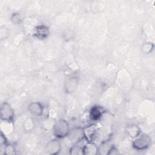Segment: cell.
Wrapping results in <instances>:
<instances>
[{
  "label": "cell",
  "mask_w": 155,
  "mask_h": 155,
  "mask_svg": "<svg viewBox=\"0 0 155 155\" xmlns=\"http://www.w3.org/2000/svg\"><path fill=\"white\" fill-rule=\"evenodd\" d=\"M10 21L14 25H19L22 22V17L19 13L15 12L11 15Z\"/></svg>",
  "instance_id": "14"
},
{
  "label": "cell",
  "mask_w": 155,
  "mask_h": 155,
  "mask_svg": "<svg viewBox=\"0 0 155 155\" xmlns=\"http://www.w3.org/2000/svg\"><path fill=\"white\" fill-rule=\"evenodd\" d=\"M33 36L41 40L47 39L50 35L49 27L45 25H37L33 30Z\"/></svg>",
  "instance_id": "6"
},
{
  "label": "cell",
  "mask_w": 155,
  "mask_h": 155,
  "mask_svg": "<svg viewBox=\"0 0 155 155\" xmlns=\"http://www.w3.org/2000/svg\"><path fill=\"white\" fill-rule=\"evenodd\" d=\"M84 147L78 143L74 144L70 149V154L71 155H82L84 154Z\"/></svg>",
  "instance_id": "13"
},
{
  "label": "cell",
  "mask_w": 155,
  "mask_h": 155,
  "mask_svg": "<svg viewBox=\"0 0 155 155\" xmlns=\"http://www.w3.org/2000/svg\"><path fill=\"white\" fill-rule=\"evenodd\" d=\"M79 84V78L76 76H67L64 81L63 88L64 91L67 94L74 93L78 88Z\"/></svg>",
  "instance_id": "3"
},
{
  "label": "cell",
  "mask_w": 155,
  "mask_h": 155,
  "mask_svg": "<svg viewBox=\"0 0 155 155\" xmlns=\"http://www.w3.org/2000/svg\"><path fill=\"white\" fill-rule=\"evenodd\" d=\"M73 35V31L70 30H68L67 31H65V32L63 34L64 39H67V41L72 39Z\"/></svg>",
  "instance_id": "18"
},
{
  "label": "cell",
  "mask_w": 155,
  "mask_h": 155,
  "mask_svg": "<svg viewBox=\"0 0 155 155\" xmlns=\"http://www.w3.org/2000/svg\"><path fill=\"white\" fill-rule=\"evenodd\" d=\"M126 131L128 136L132 138H136L141 134L140 128L136 125H131L127 127Z\"/></svg>",
  "instance_id": "10"
},
{
  "label": "cell",
  "mask_w": 155,
  "mask_h": 155,
  "mask_svg": "<svg viewBox=\"0 0 155 155\" xmlns=\"http://www.w3.org/2000/svg\"><path fill=\"white\" fill-rule=\"evenodd\" d=\"M0 113L1 120L8 123H11L13 121L15 113L13 108L7 102H4L1 104Z\"/></svg>",
  "instance_id": "4"
},
{
  "label": "cell",
  "mask_w": 155,
  "mask_h": 155,
  "mask_svg": "<svg viewBox=\"0 0 155 155\" xmlns=\"http://www.w3.org/2000/svg\"><path fill=\"white\" fill-rule=\"evenodd\" d=\"M67 137L73 144H76L81 140L85 137L84 128L79 127L74 128L71 130H70Z\"/></svg>",
  "instance_id": "7"
},
{
  "label": "cell",
  "mask_w": 155,
  "mask_h": 155,
  "mask_svg": "<svg viewBox=\"0 0 155 155\" xmlns=\"http://www.w3.org/2000/svg\"><path fill=\"white\" fill-rule=\"evenodd\" d=\"M69 131V124L66 120L63 119L57 120L53 127V133L58 139L67 137Z\"/></svg>",
  "instance_id": "1"
},
{
  "label": "cell",
  "mask_w": 155,
  "mask_h": 155,
  "mask_svg": "<svg viewBox=\"0 0 155 155\" xmlns=\"http://www.w3.org/2000/svg\"><path fill=\"white\" fill-rule=\"evenodd\" d=\"M120 153L119 152V150L113 145H112L110 148L109 149L108 153L107 154L108 155H116L119 154Z\"/></svg>",
  "instance_id": "19"
},
{
  "label": "cell",
  "mask_w": 155,
  "mask_h": 155,
  "mask_svg": "<svg viewBox=\"0 0 155 155\" xmlns=\"http://www.w3.org/2000/svg\"><path fill=\"white\" fill-rule=\"evenodd\" d=\"M99 154V148L91 141H88L84 147V154L94 155Z\"/></svg>",
  "instance_id": "9"
},
{
  "label": "cell",
  "mask_w": 155,
  "mask_h": 155,
  "mask_svg": "<svg viewBox=\"0 0 155 155\" xmlns=\"http://www.w3.org/2000/svg\"><path fill=\"white\" fill-rule=\"evenodd\" d=\"M3 154L6 155H13L16 154V148L13 144L7 143L3 150Z\"/></svg>",
  "instance_id": "16"
},
{
  "label": "cell",
  "mask_w": 155,
  "mask_h": 155,
  "mask_svg": "<svg viewBox=\"0 0 155 155\" xmlns=\"http://www.w3.org/2000/svg\"><path fill=\"white\" fill-rule=\"evenodd\" d=\"M154 45L153 42H145L142 46V51L145 54H149L154 50Z\"/></svg>",
  "instance_id": "15"
},
{
  "label": "cell",
  "mask_w": 155,
  "mask_h": 155,
  "mask_svg": "<svg viewBox=\"0 0 155 155\" xmlns=\"http://www.w3.org/2000/svg\"><path fill=\"white\" fill-rule=\"evenodd\" d=\"M104 111L102 107L99 106L93 107L90 111V117L93 120H98L102 115Z\"/></svg>",
  "instance_id": "11"
},
{
  "label": "cell",
  "mask_w": 155,
  "mask_h": 155,
  "mask_svg": "<svg viewBox=\"0 0 155 155\" xmlns=\"http://www.w3.org/2000/svg\"><path fill=\"white\" fill-rule=\"evenodd\" d=\"M8 143L7 139L5 136V134L1 132V136H0V144H1V150H2L5 147V146ZM3 151V150H2Z\"/></svg>",
  "instance_id": "17"
},
{
  "label": "cell",
  "mask_w": 155,
  "mask_h": 155,
  "mask_svg": "<svg viewBox=\"0 0 155 155\" xmlns=\"http://www.w3.org/2000/svg\"><path fill=\"white\" fill-rule=\"evenodd\" d=\"M61 150V143L59 139L56 138L50 140L45 146V151L50 155H56Z\"/></svg>",
  "instance_id": "5"
},
{
  "label": "cell",
  "mask_w": 155,
  "mask_h": 155,
  "mask_svg": "<svg viewBox=\"0 0 155 155\" xmlns=\"http://www.w3.org/2000/svg\"><path fill=\"white\" fill-rule=\"evenodd\" d=\"M84 131L85 137H86V139L88 141H91V139H92L93 137L94 136V135L95 134V133L96 131L95 125H90V126L87 127L86 128H84Z\"/></svg>",
  "instance_id": "12"
},
{
  "label": "cell",
  "mask_w": 155,
  "mask_h": 155,
  "mask_svg": "<svg viewBox=\"0 0 155 155\" xmlns=\"http://www.w3.org/2000/svg\"><path fill=\"white\" fill-rule=\"evenodd\" d=\"M151 143V137L146 133H141L134 138L132 142V147L137 150L147 149Z\"/></svg>",
  "instance_id": "2"
},
{
  "label": "cell",
  "mask_w": 155,
  "mask_h": 155,
  "mask_svg": "<svg viewBox=\"0 0 155 155\" xmlns=\"http://www.w3.org/2000/svg\"><path fill=\"white\" fill-rule=\"evenodd\" d=\"M28 110L33 116H41L43 114L44 107L39 102H32L28 104Z\"/></svg>",
  "instance_id": "8"
}]
</instances>
